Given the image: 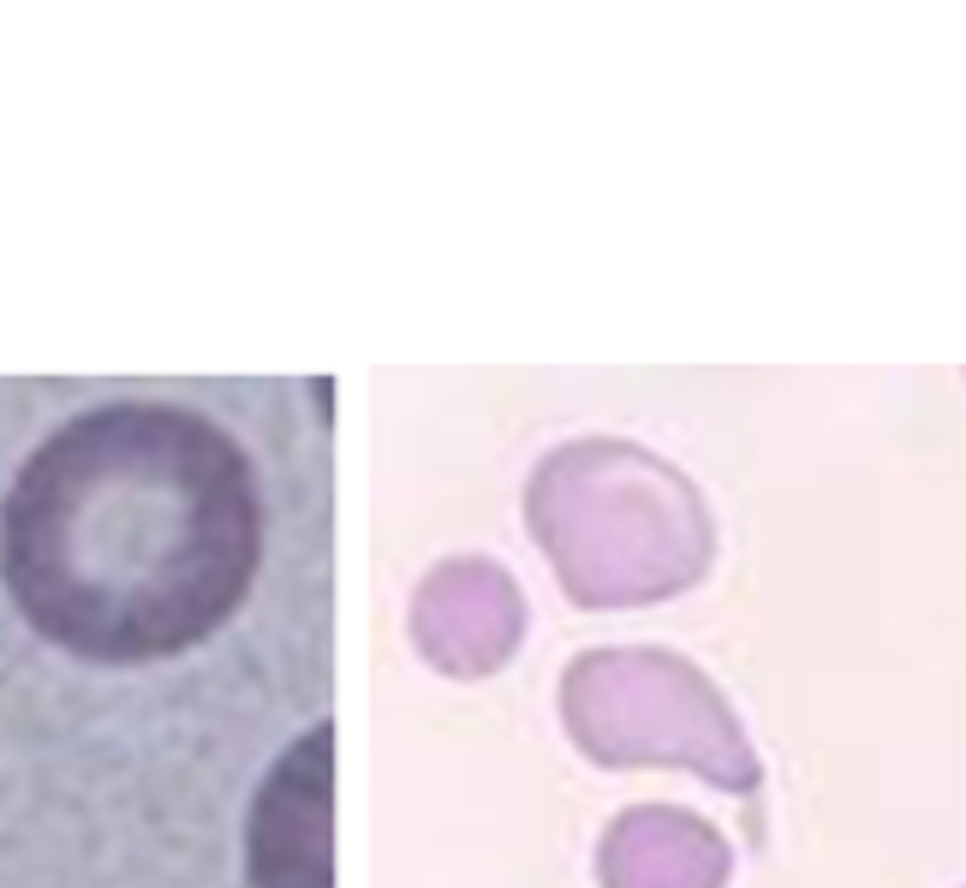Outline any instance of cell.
Listing matches in <instances>:
<instances>
[{"label":"cell","instance_id":"6da1fadb","mask_svg":"<svg viewBox=\"0 0 966 888\" xmlns=\"http://www.w3.org/2000/svg\"><path fill=\"white\" fill-rule=\"evenodd\" d=\"M269 555L257 460L173 399H108L36 441L0 501V579L24 627L96 668L210 644Z\"/></svg>","mask_w":966,"mask_h":888},{"label":"cell","instance_id":"7a4b0ae2","mask_svg":"<svg viewBox=\"0 0 966 888\" xmlns=\"http://www.w3.org/2000/svg\"><path fill=\"white\" fill-rule=\"evenodd\" d=\"M245 870L251 888H334V721L269 763L245 817Z\"/></svg>","mask_w":966,"mask_h":888}]
</instances>
